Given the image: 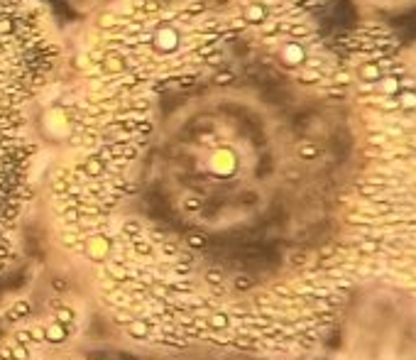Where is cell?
I'll return each instance as SVG.
<instances>
[{
    "mask_svg": "<svg viewBox=\"0 0 416 360\" xmlns=\"http://www.w3.org/2000/svg\"><path fill=\"white\" fill-rule=\"evenodd\" d=\"M57 62L59 47L40 0H0V226L15 221L18 204L5 191L32 159V118Z\"/></svg>",
    "mask_w": 416,
    "mask_h": 360,
    "instance_id": "obj_1",
    "label": "cell"
},
{
    "mask_svg": "<svg viewBox=\"0 0 416 360\" xmlns=\"http://www.w3.org/2000/svg\"><path fill=\"white\" fill-rule=\"evenodd\" d=\"M71 326H66V323H62V321H57L54 318V323H49V326H44V340H49V343H62V340H66L71 333Z\"/></svg>",
    "mask_w": 416,
    "mask_h": 360,
    "instance_id": "obj_2",
    "label": "cell"
},
{
    "mask_svg": "<svg viewBox=\"0 0 416 360\" xmlns=\"http://www.w3.org/2000/svg\"><path fill=\"white\" fill-rule=\"evenodd\" d=\"M25 316H30V304H27V301H18V304L5 314L8 321H20V318H25Z\"/></svg>",
    "mask_w": 416,
    "mask_h": 360,
    "instance_id": "obj_3",
    "label": "cell"
},
{
    "mask_svg": "<svg viewBox=\"0 0 416 360\" xmlns=\"http://www.w3.org/2000/svg\"><path fill=\"white\" fill-rule=\"evenodd\" d=\"M57 321H62V323H66V326H74V311L71 309H66L64 304L57 309Z\"/></svg>",
    "mask_w": 416,
    "mask_h": 360,
    "instance_id": "obj_4",
    "label": "cell"
},
{
    "mask_svg": "<svg viewBox=\"0 0 416 360\" xmlns=\"http://www.w3.org/2000/svg\"><path fill=\"white\" fill-rule=\"evenodd\" d=\"M233 287H235L238 292L252 289V279H250V277H245V275H238V277H235V282H233Z\"/></svg>",
    "mask_w": 416,
    "mask_h": 360,
    "instance_id": "obj_5",
    "label": "cell"
},
{
    "mask_svg": "<svg viewBox=\"0 0 416 360\" xmlns=\"http://www.w3.org/2000/svg\"><path fill=\"white\" fill-rule=\"evenodd\" d=\"M91 360H96V358H91Z\"/></svg>",
    "mask_w": 416,
    "mask_h": 360,
    "instance_id": "obj_6",
    "label": "cell"
}]
</instances>
